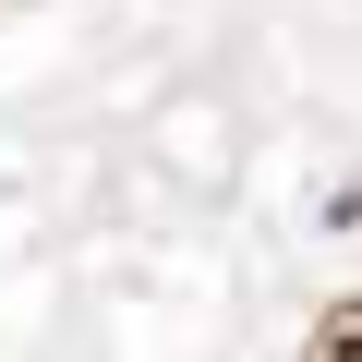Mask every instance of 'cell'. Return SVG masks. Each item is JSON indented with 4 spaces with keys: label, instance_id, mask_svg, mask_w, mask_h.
Wrapping results in <instances>:
<instances>
[{
    "label": "cell",
    "instance_id": "obj_1",
    "mask_svg": "<svg viewBox=\"0 0 362 362\" xmlns=\"http://www.w3.org/2000/svg\"><path fill=\"white\" fill-rule=\"evenodd\" d=\"M302 362H362V302H326L314 338H302Z\"/></svg>",
    "mask_w": 362,
    "mask_h": 362
}]
</instances>
